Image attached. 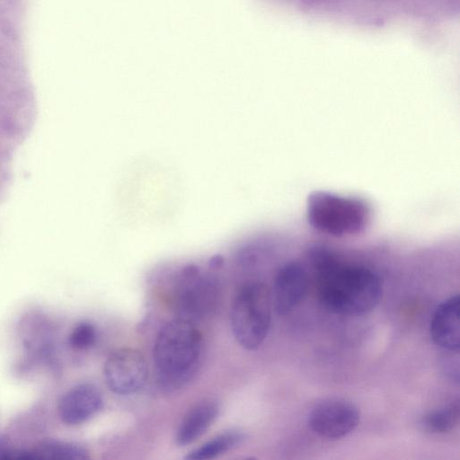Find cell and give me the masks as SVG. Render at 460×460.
<instances>
[{
  "label": "cell",
  "mask_w": 460,
  "mask_h": 460,
  "mask_svg": "<svg viewBox=\"0 0 460 460\" xmlns=\"http://www.w3.org/2000/svg\"><path fill=\"white\" fill-rule=\"evenodd\" d=\"M308 288V275L296 261L282 266L274 279L271 302L279 314L294 310L305 298Z\"/></svg>",
  "instance_id": "obj_9"
},
{
  "label": "cell",
  "mask_w": 460,
  "mask_h": 460,
  "mask_svg": "<svg viewBox=\"0 0 460 460\" xmlns=\"http://www.w3.org/2000/svg\"><path fill=\"white\" fill-rule=\"evenodd\" d=\"M220 286L217 277L208 267L204 270L196 263L182 266L175 275L173 304L178 317L196 323L216 310Z\"/></svg>",
  "instance_id": "obj_5"
},
{
  "label": "cell",
  "mask_w": 460,
  "mask_h": 460,
  "mask_svg": "<svg viewBox=\"0 0 460 460\" xmlns=\"http://www.w3.org/2000/svg\"><path fill=\"white\" fill-rule=\"evenodd\" d=\"M459 302L458 295L445 300L436 309L430 323V335L434 343L447 352L459 351Z\"/></svg>",
  "instance_id": "obj_10"
},
{
  "label": "cell",
  "mask_w": 460,
  "mask_h": 460,
  "mask_svg": "<svg viewBox=\"0 0 460 460\" xmlns=\"http://www.w3.org/2000/svg\"><path fill=\"white\" fill-rule=\"evenodd\" d=\"M88 450L82 445L58 439H44L30 448H19L18 459H74L89 458Z\"/></svg>",
  "instance_id": "obj_12"
},
{
  "label": "cell",
  "mask_w": 460,
  "mask_h": 460,
  "mask_svg": "<svg viewBox=\"0 0 460 460\" xmlns=\"http://www.w3.org/2000/svg\"><path fill=\"white\" fill-rule=\"evenodd\" d=\"M459 415V401H456L425 414L421 419V426L431 433H446L457 425Z\"/></svg>",
  "instance_id": "obj_14"
},
{
  "label": "cell",
  "mask_w": 460,
  "mask_h": 460,
  "mask_svg": "<svg viewBox=\"0 0 460 460\" xmlns=\"http://www.w3.org/2000/svg\"><path fill=\"white\" fill-rule=\"evenodd\" d=\"M15 447H13L9 438L0 434V458L13 459Z\"/></svg>",
  "instance_id": "obj_16"
},
{
  "label": "cell",
  "mask_w": 460,
  "mask_h": 460,
  "mask_svg": "<svg viewBox=\"0 0 460 460\" xmlns=\"http://www.w3.org/2000/svg\"><path fill=\"white\" fill-rule=\"evenodd\" d=\"M97 332L89 322L77 323L67 336V344L74 350H84L91 348L96 341Z\"/></svg>",
  "instance_id": "obj_15"
},
{
  "label": "cell",
  "mask_w": 460,
  "mask_h": 460,
  "mask_svg": "<svg viewBox=\"0 0 460 460\" xmlns=\"http://www.w3.org/2000/svg\"><path fill=\"white\" fill-rule=\"evenodd\" d=\"M103 400L97 386L83 382L69 387L57 402V415L66 426L81 425L94 417L102 408Z\"/></svg>",
  "instance_id": "obj_8"
},
{
  "label": "cell",
  "mask_w": 460,
  "mask_h": 460,
  "mask_svg": "<svg viewBox=\"0 0 460 460\" xmlns=\"http://www.w3.org/2000/svg\"><path fill=\"white\" fill-rule=\"evenodd\" d=\"M148 368L141 351L122 348L111 353L103 367L109 389L118 394H130L140 390L146 382Z\"/></svg>",
  "instance_id": "obj_6"
},
{
  "label": "cell",
  "mask_w": 460,
  "mask_h": 460,
  "mask_svg": "<svg viewBox=\"0 0 460 460\" xmlns=\"http://www.w3.org/2000/svg\"><path fill=\"white\" fill-rule=\"evenodd\" d=\"M219 410L218 402L215 399L208 398L196 403L180 423L176 443L186 446L199 438L216 420Z\"/></svg>",
  "instance_id": "obj_11"
},
{
  "label": "cell",
  "mask_w": 460,
  "mask_h": 460,
  "mask_svg": "<svg viewBox=\"0 0 460 460\" xmlns=\"http://www.w3.org/2000/svg\"><path fill=\"white\" fill-rule=\"evenodd\" d=\"M202 349V335L192 321L177 317L159 332L154 362L159 385L166 390L183 386L195 375Z\"/></svg>",
  "instance_id": "obj_2"
},
{
  "label": "cell",
  "mask_w": 460,
  "mask_h": 460,
  "mask_svg": "<svg viewBox=\"0 0 460 460\" xmlns=\"http://www.w3.org/2000/svg\"><path fill=\"white\" fill-rule=\"evenodd\" d=\"M310 258L316 274L317 293L323 305L332 313L357 315L379 303L382 286L370 269L344 263L323 247H315Z\"/></svg>",
  "instance_id": "obj_1"
},
{
  "label": "cell",
  "mask_w": 460,
  "mask_h": 460,
  "mask_svg": "<svg viewBox=\"0 0 460 460\" xmlns=\"http://www.w3.org/2000/svg\"><path fill=\"white\" fill-rule=\"evenodd\" d=\"M244 435L239 430L233 429L222 432L199 447L190 452L185 458L189 460H208L216 458L241 444Z\"/></svg>",
  "instance_id": "obj_13"
},
{
  "label": "cell",
  "mask_w": 460,
  "mask_h": 460,
  "mask_svg": "<svg viewBox=\"0 0 460 460\" xmlns=\"http://www.w3.org/2000/svg\"><path fill=\"white\" fill-rule=\"evenodd\" d=\"M369 205L362 199L317 191L307 199V219L316 230L341 237L362 232L370 220Z\"/></svg>",
  "instance_id": "obj_3"
},
{
  "label": "cell",
  "mask_w": 460,
  "mask_h": 460,
  "mask_svg": "<svg viewBox=\"0 0 460 460\" xmlns=\"http://www.w3.org/2000/svg\"><path fill=\"white\" fill-rule=\"evenodd\" d=\"M271 294L261 282H249L235 294L230 308V325L237 342L246 349H258L266 339L271 319Z\"/></svg>",
  "instance_id": "obj_4"
},
{
  "label": "cell",
  "mask_w": 460,
  "mask_h": 460,
  "mask_svg": "<svg viewBox=\"0 0 460 460\" xmlns=\"http://www.w3.org/2000/svg\"><path fill=\"white\" fill-rule=\"evenodd\" d=\"M359 422L358 409L341 399H329L314 405L308 416L310 428L322 438L337 439L347 436Z\"/></svg>",
  "instance_id": "obj_7"
}]
</instances>
